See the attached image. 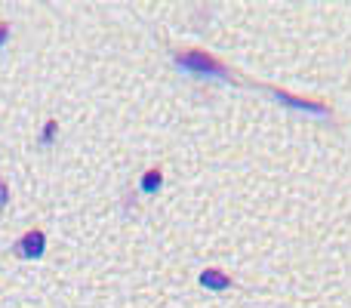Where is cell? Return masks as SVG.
Wrapping results in <instances>:
<instances>
[{
	"label": "cell",
	"mask_w": 351,
	"mask_h": 308,
	"mask_svg": "<svg viewBox=\"0 0 351 308\" xmlns=\"http://www.w3.org/2000/svg\"><path fill=\"white\" fill-rule=\"evenodd\" d=\"M182 71L197 74V78H219V80H231V71L216 59V56L204 53V49H185V53L176 56Z\"/></svg>",
	"instance_id": "1"
},
{
	"label": "cell",
	"mask_w": 351,
	"mask_h": 308,
	"mask_svg": "<svg viewBox=\"0 0 351 308\" xmlns=\"http://www.w3.org/2000/svg\"><path fill=\"white\" fill-rule=\"evenodd\" d=\"M16 253L22 256V259H40V256L47 253V235H43V231H28V235L16 244Z\"/></svg>",
	"instance_id": "2"
},
{
	"label": "cell",
	"mask_w": 351,
	"mask_h": 308,
	"mask_svg": "<svg viewBox=\"0 0 351 308\" xmlns=\"http://www.w3.org/2000/svg\"><path fill=\"white\" fill-rule=\"evenodd\" d=\"M271 96L278 99L280 105H290V108H299V111H311V115H327V105L315 102V99H302V96H293V93L274 90V86H271Z\"/></svg>",
	"instance_id": "3"
},
{
	"label": "cell",
	"mask_w": 351,
	"mask_h": 308,
	"mask_svg": "<svg viewBox=\"0 0 351 308\" xmlns=\"http://www.w3.org/2000/svg\"><path fill=\"white\" fill-rule=\"evenodd\" d=\"M200 284H204L206 290H228L231 278L225 272H219V268H206V272L200 274Z\"/></svg>",
	"instance_id": "4"
},
{
	"label": "cell",
	"mask_w": 351,
	"mask_h": 308,
	"mask_svg": "<svg viewBox=\"0 0 351 308\" xmlns=\"http://www.w3.org/2000/svg\"><path fill=\"white\" fill-rule=\"evenodd\" d=\"M160 182H164V173H160V167H152V169H145V176H142V191L145 194H154L160 188Z\"/></svg>",
	"instance_id": "5"
},
{
	"label": "cell",
	"mask_w": 351,
	"mask_h": 308,
	"mask_svg": "<svg viewBox=\"0 0 351 308\" xmlns=\"http://www.w3.org/2000/svg\"><path fill=\"white\" fill-rule=\"evenodd\" d=\"M56 130H59V123H56V121H47V127H43V136H40V142H43V145H53V139H56Z\"/></svg>",
	"instance_id": "6"
},
{
	"label": "cell",
	"mask_w": 351,
	"mask_h": 308,
	"mask_svg": "<svg viewBox=\"0 0 351 308\" xmlns=\"http://www.w3.org/2000/svg\"><path fill=\"white\" fill-rule=\"evenodd\" d=\"M6 200H10V188H6V182L0 179V206H6Z\"/></svg>",
	"instance_id": "7"
},
{
	"label": "cell",
	"mask_w": 351,
	"mask_h": 308,
	"mask_svg": "<svg viewBox=\"0 0 351 308\" xmlns=\"http://www.w3.org/2000/svg\"><path fill=\"white\" fill-rule=\"evenodd\" d=\"M6 37H10V25H6V22H0V49H3Z\"/></svg>",
	"instance_id": "8"
}]
</instances>
